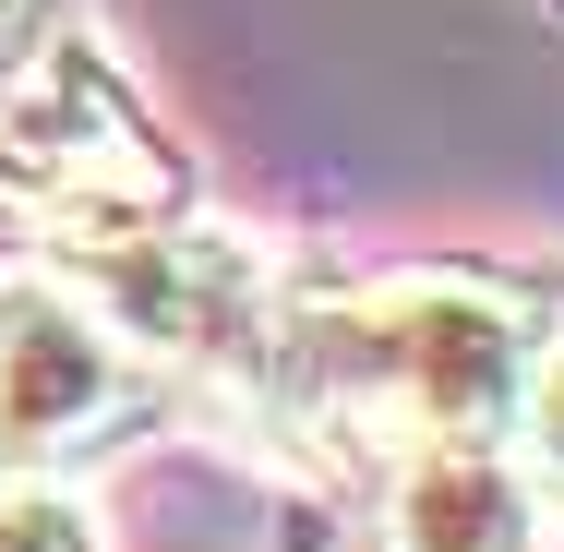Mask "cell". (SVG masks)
I'll return each instance as SVG.
<instances>
[{
  "instance_id": "3957f363",
  "label": "cell",
  "mask_w": 564,
  "mask_h": 552,
  "mask_svg": "<svg viewBox=\"0 0 564 552\" xmlns=\"http://www.w3.org/2000/svg\"><path fill=\"white\" fill-rule=\"evenodd\" d=\"M169 372L73 289V277H0V480H73L85 456L156 433Z\"/></svg>"
},
{
  "instance_id": "ba28073f",
  "label": "cell",
  "mask_w": 564,
  "mask_h": 552,
  "mask_svg": "<svg viewBox=\"0 0 564 552\" xmlns=\"http://www.w3.org/2000/svg\"><path fill=\"white\" fill-rule=\"evenodd\" d=\"M61 36H73V12H61V0H0V97H12Z\"/></svg>"
},
{
  "instance_id": "8992f818",
  "label": "cell",
  "mask_w": 564,
  "mask_h": 552,
  "mask_svg": "<svg viewBox=\"0 0 564 552\" xmlns=\"http://www.w3.org/2000/svg\"><path fill=\"white\" fill-rule=\"evenodd\" d=\"M0 552H97V517L61 480H0Z\"/></svg>"
},
{
  "instance_id": "5b68a950",
  "label": "cell",
  "mask_w": 564,
  "mask_h": 552,
  "mask_svg": "<svg viewBox=\"0 0 564 552\" xmlns=\"http://www.w3.org/2000/svg\"><path fill=\"white\" fill-rule=\"evenodd\" d=\"M384 552H541V493L505 444L384 456Z\"/></svg>"
},
{
  "instance_id": "7a4b0ae2",
  "label": "cell",
  "mask_w": 564,
  "mask_h": 552,
  "mask_svg": "<svg viewBox=\"0 0 564 552\" xmlns=\"http://www.w3.org/2000/svg\"><path fill=\"white\" fill-rule=\"evenodd\" d=\"M0 193L36 228H61V252H97L120 228H156L193 205L181 156L156 144V120L132 109L109 61L85 36H61L12 97H0Z\"/></svg>"
},
{
  "instance_id": "6da1fadb",
  "label": "cell",
  "mask_w": 564,
  "mask_h": 552,
  "mask_svg": "<svg viewBox=\"0 0 564 552\" xmlns=\"http://www.w3.org/2000/svg\"><path fill=\"white\" fill-rule=\"evenodd\" d=\"M541 348V313L468 277H397L325 313H276L264 397L337 456H409V444H492L517 409V372Z\"/></svg>"
},
{
  "instance_id": "277c9868",
  "label": "cell",
  "mask_w": 564,
  "mask_h": 552,
  "mask_svg": "<svg viewBox=\"0 0 564 552\" xmlns=\"http://www.w3.org/2000/svg\"><path fill=\"white\" fill-rule=\"evenodd\" d=\"M73 289H85L156 372L264 397L276 301H264V264H252L217 217L181 205V217H156V228H120V240H97V252H73Z\"/></svg>"
},
{
  "instance_id": "52a82bcc",
  "label": "cell",
  "mask_w": 564,
  "mask_h": 552,
  "mask_svg": "<svg viewBox=\"0 0 564 552\" xmlns=\"http://www.w3.org/2000/svg\"><path fill=\"white\" fill-rule=\"evenodd\" d=\"M505 433L529 444V468H541V480H564V336H541V348H529V372H517V409H505Z\"/></svg>"
}]
</instances>
